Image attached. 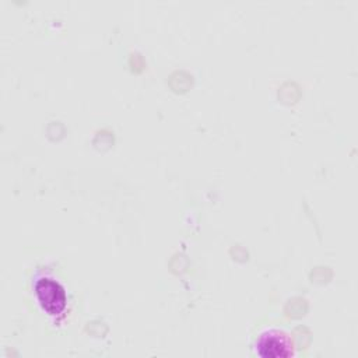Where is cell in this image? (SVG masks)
<instances>
[{
  "label": "cell",
  "mask_w": 358,
  "mask_h": 358,
  "mask_svg": "<svg viewBox=\"0 0 358 358\" xmlns=\"http://www.w3.org/2000/svg\"><path fill=\"white\" fill-rule=\"evenodd\" d=\"M255 352L262 358H289L295 355V343L282 329H264L255 341Z\"/></svg>",
  "instance_id": "1"
},
{
  "label": "cell",
  "mask_w": 358,
  "mask_h": 358,
  "mask_svg": "<svg viewBox=\"0 0 358 358\" xmlns=\"http://www.w3.org/2000/svg\"><path fill=\"white\" fill-rule=\"evenodd\" d=\"M35 295L49 315H59L64 310L67 295L63 285L52 277H41L35 282Z\"/></svg>",
  "instance_id": "2"
}]
</instances>
